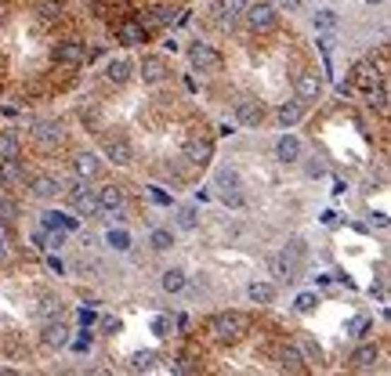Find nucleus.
<instances>
[{
	"label": "nucleus",
	"instance_id": "obj_1",
	"mask_svg": "<svg viewBox=\"0 0 391 376\" xmlns=\"http://www.w3.org/2000/svg\"><path fill=\"white\" fill-rule=\"evenodd\" d=\"M247 333H250V319L243 311H221V315L210 319V336L218 343H239Z\"/></svg>",
	"mask_w": 391,
	"mask_h": 376
},
{
	"label": "nucleus",
	"instance_id": "obj_2",
	"mask_svg": "<svg viewBox=\"0 0 391 376\" xmlns=\"http://www.w3.org/2000/svg\"><path fill=\"white\" fill-rule=\"evenodd\" d=\"M214 192L228 210H243L247 206V192H243V177H239L232 167H221L214 174Z\"/></svg>",
	"mask_w": 391,
	"mask_h": 376
},
{
	"label": "nucleus",
	"instance_id": "obj_3",
	"mask_svg": "<svg viewBox=\"0 0 391 376\" xmlns=\"http://www.w3.org/2000/svg\"><path fill=\"white\" fill-rule=\"evenodd\" d=\"M243 22L250 25V33L268 37V33H276V29H279V11H276V4H268V0H257V4H247Z\"/></svg>",
	"mask_w": 391,
	"mask_h": 376
},
{
	"label": "nucleus",
	"instance_id": "obj_4",
	"mask_svg": "<svg viewBox=\"0 0 391 376\" xmlns=\"http://www.w3.org/2000/svg\"><path fill=\"white\" fill-rule=\"evenodd\" d=\"M305 261H308L305 239H290V242L283 246V254H279V271H283L286 278H297V271L305 268Z\"/></svg>",
	"mask_w": 391,
	"mask_h": 376
},
{
	"label": "nucleus",
	"instance_id": "obj_5",
	"mask_svg": "<svg viewBox=\"0 0 391 376\" xmlns=\"http://www.w3.org/2000/svg\"><path fill=\"white\" fill-rule=\"evenodd\" d=\"M189 61H192V69L196 73H203V76H214V73H221V54L210 47V44H196L192 51H189Z\"/></svg>",
	"mask_w": 391,
	"mask_h": 376
},
{
	"label": "nucleus",
	"instance_id": "obj_6",
	"mask_svg": "<svg viewBox=\"0 0 391 376\" xmlns=\"http://www.w3.org/2000/svg\"><path fill=\"white\" fill-rule=\"evenodd\" d=\"M138 73H141V80L145 83H163L167 76H170V61L163 58V54H145L141 58V66H138Z\"/></svg>",
	"mask_w": 391,
	"mask_h": 376
},
{
	"label": "nucleus",
	"instance_id": "obj_7",
	"mask_svg": "<svg viewBox=\"0 0 391 376\" xmlns=\"http://www.w3.org/2000/svg\"><path fill=\"white\" fill-rule=\"evenodd\" d=\"M62 123H58V119H40L37 123V127H33V141L44 148V152H51L54 145H62Z\"/></svg>",
	"mask_w": 391,
	"mask_h": 376
},
{
	"label": "nucleus",
	"instance_id": "obj_8",
	"mask_svg": "<svg viewBox=\"0 0 391 376\" xmlns=\"http://www.w3.org/2000/svg\"><path fill=\"white\" fill-rule=\"evenodd\" d=\"M297 98L300 102H319V94H322V76L315 73V69H305V73H300L297 76Z\"/></svg>",
	"mask_w": 391,
	"mask_h": 376
},
{
	"label": "nucleus",
	"instance_id": "obj_9",
	"mask_svg": "<svg viewBox=\"0 0 391 376\" xmlns=\"http://www.w3.org/2000/svg\"><path fill=\"white\" fill-rule=\"evenodd\" d=\"M54 61H58V66H83V61H87V47L80 40H66V44L54 47Z\"/></svg>",
	"mask_w": 391,
	"mask_h": 376
},
{
	"label": "nucleus",
	"instance_id": "obj_10",
	"mask_svg": "<svg viewBox=\"0 0 391 376\" xmlns=\"http://www.w3.org/2000/svg\"><path fill=\"white\" fill-rule=\"evenodd\" d=\"M69 203H73V213H80V217H95L98 213V192H91V188H83V184L69 196Z\"/></svg>",
	"mask_w": 391,
	"mask_h": 376
},
{
	"label": "nucleus",
	"instance_id": "obj_11",
	"mask_svg": "<svg viewBox=\"0 0 391 376\" xmlns=\"http://www.w3.org/2000/svg\"><path fill=\"white\" fill-rule=\"evenodd\" d=\"M351 83L358 90H370L380 83V66H373V61H358V66L351 69Z\"/></svg>",
	"mask_w": 391,
	"mask_h": 376
},
{
	"label": "nucleus",
	"instance_id": "obj_12",
	"mask_svg": "<svg viewBox=\"0 0 391 376\" xmlns=\"http://www.w3.org/2000/svg\"><path fill=\"white\" fill-rule=\"evenodd\" d=\"M105 155L116 163V167H131V160H134V148H131V141L127 138H109L105 141Z\"/></svg>",
	"mask_w": 391,
	"mask_h": 376
},
{
	"label": "nucleus",
	"instance_id": "obj_13",
	"mask_svg": "<svg viewBox=\"0 0 391 376\" xmlns=\"http://www.w3.org/2000/svg\"><path fill=\"white\" fill-rule=\"evenodd\" d=\"M235 119L243 123V127H257V123L264 119V109H261V102H254V98L235 102Z\"/></svg>",
	"mask_w": 391,
	"mask_h": 376
},
{
	"label": "nucleus",
	"instance_id": "obj_14",
	"mask_svg": "<svg viewBox=\"0 0 391 376\" xmlns=\"http://www.w3.org/2000/svg\"><path fill=\"white\" fill-rule=\"evenodd\" d=\"M116 40L124 47H141L145 44V25L141 22H119L116 25Z\"/></svg>",
	"mask_w": 391,
	"mask_h": 376
},
{
	"label": "nucleus",
	"instance_id": "obj_15",
	"mask_svg": "<svg viewBox=\"0 0 391 376\" xmlns=\"http://www.w3.org/2000/svg\"><path fill=\"white\" fill-rule=\"evenodd\" d=\"M300 152H305V148H300V141H297L293 134H283V138L276 141V160H279V163H297Z\"/></svg>",
	"mask_w": 391,
	"mask_h": 376
},
{
	"label": "nucleus",
	"instance_id": "obj_16",
	"mask_svg": "<svg viewBox=\"0 0 391 376\" xmlns=\"http://www.w3.org/2000/svg\"><path fill=\"white\" fill-rule=\"evenodd\" d=\"M102 174V160L95 152H80L76 155V177L80 181H91V177H98Z\"/></svg>",
	"mask_w": 391,
	"mask_h": 376
},
{
	"label": "nucleus",
	"instance_id": "obj_17",
	"mask_svg": "<svg viewBox=\"0 0 391 376\" xmlns=\"http://www.w3.org/2000/svg\"><path fill=\"white\" fill-rule=\"evenodd\" d=\"M210 155H214V145H210V141H189V145H185V160H189L192 167H206Z\"/></svg>",
	"mask_w": 391,
	"mask_h": 376
},
{
	"label": "nucleus",
	"instance_id": "obj_18",
	"mask_svg": "<svg viewBox=\"0 0 391 376\" xmlns=\"http://www.w3.org/2000/svg\"><path fill=\"white\" fill-rule=\"evenodd\" d=\"M131 76H134V66H131L127 58H116V61H109V66H105V80L116 83V87H119V83H127Z\"/></svg>",
	"mask_w": 391,
	"mask_h": 376
},
{
	"label": "nucleus",
	"instance_id": "obj_19",
	"mask_svg": "<svg viewBox=\"0 0 391 376\" xmlns=\"http://www.w3.org/2000/svg\"><path fill=\"white\" fill-rule=\"evenodd\" d=\"M247 4H250V0H218L214 11L221 15V22H235V18H243Z\"/></svg>",
	"mask_w": 391,
	"mask_h": 376
},
{
	"label": "nucleus",
	"instance_id": "obj_20",
	"mask_svg": "<svg viewBox=\"0 0 391 376\" xmlns=\"http://www.w3.org/2000/svg\"><path fill=\"white\" fill-rule=\"evenodd\" d=\"M377 343H358L355 348V355H351V369H373V362H377Z\"/></svg>",
	"mask_w": 391,
	"mask_h": 376
},
{
	"label": "nucleus",
	"instance_id": "obj_21",
	"mask_svg": "<svg viewBox=\"0 0 391 376\" xmlns=\"http://www.w3.org/2000/svg\"><path fill=\"white\" fill-rule=\"evenodd\" d=\"M66 340H69L66 322H51V319H47V326H44V343H47V348H62Z\"/></svg>",
	"mask_w": 391,
	"mask_h": 376
},
{
	"label": "nucleus",
	"instance_id": "obj_22",
	"mask_svg": "<svg viewBox=\"0 0 391 376\" xmlns=\"http://www.w3.org/2000/svg\"><path fill=\"white\" fill-rule=\"evenodd\" d=\"M247 297H250L254 304H272V300H276V286H272V282H250Z\"/></svg>",
	"mask_w": 391,
	"mask_h": 376
},
{
	"label": "nucleus",
	"instance_id": "obj_23",
	"mask_svg": "<svg viewBox=\"0 0 391 376\" xmlns=\"http://www.w3.org/2000/svg\"><path fill=\"white\" fill-rule=\"evenodd\" d=\"M112 206H124V188L119 184H105L98 192V210H112Z\"/></svg>",
	"mask_w": 391,
	"mask_h": 376
},
{
	"label": "nucleus",
	"instance_id": "obj_24",
	"mask_svg": "<svg viewBox=\"0 0 391 376\" xmlns=\"http://www.w3.org/2000/svg\"><path fill=\"white\" fill-rule=\"evenodd\" d=\"M185 282H189V278H185V271L167 268V271H163V278H160V286H163L167 293H182V290H185Z\"/></svg>",
	"mask_w": 391,
	"mask_h": 376
},
{
	"label": "nucleus",
	"instance_id": "obj_25",
	"mask_svg": "<svg viewBox=\"0 0 391 376\" xmlns=\"http://www.w3.org/2000/svg\"><path fill=\"white\" fill-rule=\"evenodd\" d=\"M300 116H305V105H300V102H283L279 105V123H283V127L300 123Z\"/></svg>",
	"mask_w": 391,
	"mask_h": 376
},
{
	"label": "nucleus",
	"instance_id": "obj_26",
	"mask_svg": "<svg viewBox=\"0 0 391 376\" xmlns=\"http://www.w3.org/2000/svg\"><path fill=\"white\" fill-rule=\"evenodd\" d=\"M337 11H329V8H322V11H315L312 15V25L319 29V33H334V29H337Z\"/></svg>",
	"mask_w": 391,
	"mask_h": 376
},
{
	"label": "nucleus",
	"instance_id": "obj_27",
	"mask_svg": "<svg viewBox=\"0 0 391 376\" xmlns=\"http://www.w3.org/2000/svg\"><path fill=\"white\" fill-rule=\"evenodd\" d=\"M58 192H62L58 177H37V181H33V196H37V199H51V196H58Z\"/></svg>",
	"mask_w": 391,
	"mask_h": 376
},
{
	"label": "nucleus",
	"instance_id": "obj_28",
	"mask_svg": "<svg viewBox=\"0 0 391 376\" xmlns=\"http://www.w3.org/2000/svg\"><path fill=\"white\" fill-rule=\"evenodd\" d=\"M283 369L290 372H305V355H300V348H283Z\"/></svg>",
	"mask_w": 391,
	"mask_h": 376
},
{
	"label": "nucleus",
	"instance_id": "obj_29",
	"mask_svg": "<svg viewBox=\"0 0 391 376\" xmlns=\"http://www.w3.org/2000/svg\"><path fill=\"white\" fill-rule=\"evenodd\" d=\"M18 152H22V145H18L15 134H0V163H4V160H18Z\"/></svg>",
	"mask_w": 391,
	"mask_h": 376
},
{
	"label": "nucleus",
	"instance_id": "obj_30",
	"mask_svg": "<svg viewBox=\"0 0 391 376\" xmlns=\"http://www.w3.org/2000/svg\"><path fill=\"white\" fill-rule=\"evenodd\" d=\"M196 225H199V210H196V206H177V228L192 232Z\"/></svg>",
	"mask_w": 391,
	"mask_h": 376
},
{
	"label": "nucleus",
	"instance_id": "obj_31",
	"mask_svg": "<svg viewBox=\"0 0 391 376\" xmlns=\"http://www.w3.org/2000/svg\"><path fill=\"white\" fill-rule=\"evenodd\" d=\"M40 225H44L47 232H54V228H62V232H69V228H73V221H66V217H62V213H54V210L40 213Z\"/></svg>",
	"mask_w": 391,
	"mask_h": 376
},
{
	"label": "nucleus",
	"instance_id": "obj_32",
	"mask_svg": "<svg viewBox=\"0 0 391 376\" xmlns=\"http://www.w3.org/2000/svg\"><path fill=\"white\" fill-rule=\"evenodd\" d=\"M37 315L47 322V319H58V315H62V300H58V297H44L40 300V307H37Z\"/></svg>",
	"mask_w": 391,
	"mask_h": 376
},
{
	"label": "nucleus",
	"instance_id": "obj_33",
	"mask_svg": "<svg viewBox=\"0 0 391 376\" xmlns=\"http://www.w3.org/2000/svg\"><path fill=\"white\" fill-rule=\"evenodd\" d=\"M174 22V11L170 8H153L145 18H141V25H170Z\"/></svg>",
	"mask_w": 391,
	"mask_h": 376
},
{
	"label": "nucleus",
	"instance_id": "obj_34",
	"mask_svg": "<svg viewBox=\"0 0 391 376\" xmlns=\"http://www.w3.org/2000/svg\"><path fill=\"white\" fill-rule=\"evenodd\" d=\"M366 94H370V109H377V112H387V87H384V83L370 87Z\"/></svg>",
	"mask_w": 391,
	"mask_h": 376
},
{
	"label": "nucleus",
	"instance_id": "obj_35",
	"mask_svg": "<svg viewBox=\"0 0 391 376\" xmlns=\"http://www.w3.org/2000/svg\"><path fill=\"white\" fill-rule=\"evenodd\" d=\"M37 11H40V18H62V0H40L37 4Z\"/></svg>",
	"mask_w": 391,
	"mask_h": 376
},
{
	"label": "nucleus",
	"instance_id": "obj_36",
	"mask_svg": "<svg viewBox=\"0 0 391 376\" xmlns=\"http://www.w3.org/2000/svg\"><path fill=\"white\" fill-rule=\"evenodd\" d=\"M148 242H153V249H160V254H163V249H170V246H174V235H170L167 228H156L153 235H148Z\"/></svg>",
	"mask_w": 391,
	"mask_h": 376
},
{
	"label": "nucleus",
	"instance_id": "obj_37",
	"mask_svg": "<svg viewBox=\"0 0 391 376\" xmlns=\"http://www.w3.org/2000/svg\"><path fill=\"white\" fill-rule=\"evenodd\" d=\"M153 362H156V351H138L131 358V369H153Z\"/></svg>",
	"mask_w": 391,
	"mask_h": 376
},
{
	"label": "nucleus",
	"instance_id": "obj_38",
	"mask_svg": "<svg viewBox=\"0 0 391 376\" xmlns=\"http://www.w3.org/2000/svg\"><path fill=\"white\" fill-rule=\"evenodd\" d=\"M8 254H11V228H8V221H0V261Z\"/></svg>",
	"mask_w": 391,
	"mask_h": 376
},
{
	"label": "nucleus",
	"instance_id": "obj_39",
	"mask_svg": "<svg viewBox=\"0 0 391 376\" xmlns=\"http://www.w3.org/2000/svg\"><path fill=\"white\" fill-rule=\"evenodd\" d=\"M315 304H319V297H315V293H300V297H297V311H300V315L315 311Z\"/></svg>",
	"mask_w": 391,
	"mask_h": 376
},
{
	"label": "nucleus",
	"instance_id": "obj_40",
	"mask_svg": "<svg viewBox=\"0 0 391 376\" xmlns=\"http://www.w3.org/2000/svg\"><path fill=\"white\" fill-rule=\"evenodd\" d=\"M109 246L112 249H131V235L127 232H109Z\"/></svg>",
	"mask_w": 391,
	"mask_h": 376
},
{
	"label": "nucleus",
	"instance_id": "obj_41",
	"mask_svg": "<svg viewBox=\"0 0 391 376\" xmlns=\"http://www.w3.org/2000/svg\"><path fill=\"white\" fill-rule=\"evenodd\" d=\"M91 343H95V336L83 329V333H80V336L73 340V351H80V355H83V351H91Z\"/></svg>",
	"mask_w": 391,
	"mask_h": 376
},
{
	"label": "nucleus",
	"instance_id": "obj_42",
	"mask_svg": "<svg viewBox=\"0 0 391 376\" xmlns=\"http://www.w3.org/2000/svg\"><path fill=\"white\" fill-rule=\"evenodd\" d=\"M305 174H308V177H322V174H326V163H322V160H308V163H305Z\"/></svg>",
	"mask_w": 391,
	"mask_h": 376
},
{
	"label": "nucleus",
	"instance_id": "obj_43",
	"mask_svg": "<svg viewBox=\"0 0 391 376\" xmlns=\"http://www.w3.org/2000/svg\"><path fill=\"white\" fill-rule=\"evenodd\" d=\"M153 333H156V336H167V333H170V319H167V315L153 319Z\"/></svg>",
	"mask_w": 391,
	"mask_h": 376
},
{
	"label": "nucleus",
	"instance_id": "obj_44",
	"mask_svg": "<svg viewBox=\"0 0 391 376\" xmlns=\"http://www.w3.org/2000/svg\"><path fill=\"white\" fill-rule=\"evenodd\" d=\"M15 210H18V206H15L11 199H0V221H8V217H15Z\"/></svg>",
	"mask_w": 391,
	"mask_h": 376
},
{
	"label": "nucleus",
	"instance_id": "obj_45",
	"mask_svg": "<svg viewBox=\"0 0 391 376\" xmlns=\"http://www.w3.org/2000/svg\"><path fill=\"white\" fill-rule=\"evenodd\" d=\"M366 326H370V319H366V315H358V319L351 322V329H355L358 336H363V329H366Z\"/></svg>",
	"mask_w": 391,
	"mask_h": 376
},
{
	"label": "nucleus",
	"instance_id": "obj_46",
	"mask_svg": "<svg viewBox=\"0 0 391 376\" xmlns=\"http://www.w3.org/2000/svg\"><path fill=\"white\" fill-rule=\"evenodd\" d=\"M319 47H322V54H329V51H334V40H329V37H322V40H319Z\"/></svg>",
	"mask_w": 391,
	"mask_h": 376
},
{
	"label": "nucleus",
	"instance_id": "obj_47",
	"mask_svg": "<svg viewBox=\"0 0 391 376\" xmlns=\"http://www.w3.org/2000/svg\"><path fill=\"white\" fill-rule=\"evenodd\" d=\"M283 4H286V8H300V4H305V0H283Z\"/></svg>",
	"mask_w": 391,
	"mask_h": 376
},
{
	"label": "nucleus",
	"instance_id": "obj_48",
	"mask_svg": "<svg viewBox=\"0 0 391 376\" xmlns=\"http://www.w3.org/2000/svg\"><path fill=\"white\" fill-rule=\"evenodd\" d=\"M366 4H384V0H366Z\"/></svg>",
	"mask_w": 391,
	"mask_h": 376
},
{
	"label": "nucleus",
	"instance_id": "obj_49",
	"mask_svg": "<svg viewBox=\"0 0 391 376\" xmlns=\"http://www.w3.org/2000/svg\"><path fill=\"white\" fill-rule=\"evenodd\" d=\"M0 188H4V174H0Z\"/></svg>",
	"mask_w": 391,
	"mask_h": 376
},
{
	"label": "nucleus",
	"instance_id": "obj_50",
	"mask_svg": "<svg viewBox=\"0 0 391 376\" xmlns=\"http://www.w3.org/2000/svg\"><path fill=\"white\" fill-rule=\"evenodd\" d=\"M0 22H4V11H0Z\"/></svg>",
	"mask_w": 391,
	"mask_h": 376
},
{
	"label": "nucleus",
	"instance_id": "obj_51",
	"mask_svg": "<svg viewBox=\"0 0 391 376\" xmlns=\"http://www.w3.org/2000/svg\"><path fill=\"white\" fill-rule=\"evenodd\" d=\"M0 69H4V66H0Z\"/></svg>",
	"mask_w": 391,
	"mask_h": 376
}]
</instances>
